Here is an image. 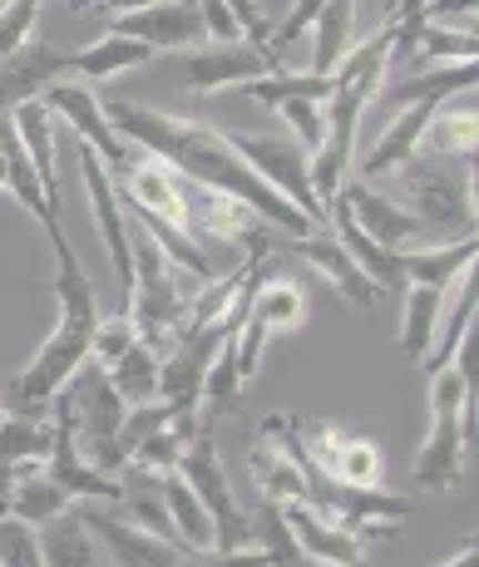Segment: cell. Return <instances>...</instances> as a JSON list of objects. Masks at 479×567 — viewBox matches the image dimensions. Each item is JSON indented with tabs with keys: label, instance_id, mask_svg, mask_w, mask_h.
<instances>
[{
	"label": "cell",
	"instance_id": "1",
	"mask_svg": "<svg viewBox=\"0 0 479 567\" xmlns=\"http://www.w3.org/2000/svg\"><path fill=\"white\" fill-rule=\"evenodd\" d=\"M104 118L119 128V138L139 148V154L159 158L169 173L179 178H193V183H208V188L227 193V198L247 203L267 227H282L287 237H307L317 227L297 213L277 188H267L243 158L227 148V138L217 134L213 124L203 118H183V114H163V109H144L134 100H109L104 104Z\"/></svg>",
	"mask_w": 479,
	"mask_h": 567
},
{
	"label": "cell",
	"instance_id": "2",
	"mask_svg": "<svg viewBox=\"0 0 479 567\" xmlns=\"http://www.w3.org/2000/svg\"><path fill=\"white\" fill-rule=\"evenodd\" d=\"M54 297H60V321H54L45 346L35 351V361L20 370L16 385H10L16 405L35 410V414H45L50 400L70 385L74 370L90 361L94 326H100V297H94V287H90V277H84L80 261H74V267H60V277H54Z\"/></svg>",
	"mask_w": 479,
	"mask_h": 567
},
{
	"label": "cell",
	"instance_id": "3",
	"mask_svg": "<svg viewBox=\"0 0 479 567\" xmlns=\"http://www.w3.org/2000/svg\"><path fill=\"white\" fill-rule=\"evenodd\" d=\"M129 247H134V287H129L124 316L134 321L139 341L163 361V355L183 341V321H188V301H193V291H198V281L183 287L179 267L149 243V233L129 237Z\"/></svg>",
	"mask_w": 479,
	"mask_h": 567
},
{
	"label": "cell",
	"instance_id": "4",
	"mask_svg": "<svg viewBox=\"0 0 479 567\" xmlns=\"http://www.w3.org/2000/svg\"><path fill=\"white\" fill-rule=\"evenodd\" d=\"M475 405V370L460 365H440L430 375V434L420 444L416 464H410V484L416 488H455L465 478V450H470V434H465V410Z\"/></svg>",
	"mask_w": 479,
	"mask_h": 567
},
{
	"label": "cell",
	"instance_id": "5",
	"mask_svg": "<svg viewBox=\"0 0 479 567\" xmlns=\"http://www.w3.org/2000/svg\"><path fill=\"white\" fill-rule=\"evenodd\" d=\"M390 188L410 217L426 227V237L435 247L440 243H460V237H475V168L465 173V188L450 168H430L426 158H410L406 168L390 173Z\"/></svg>",
	"mask_w": 479,
	"mask_h": 567
},
{
	"label": "cell",
	"instance_id": "6",
	"mask_svg": "<svg viewBox=\"0 0 479 567\" xmlns=\"http://www.w3.org/2000/svg\"><path fill=\"white\" fill-rule=\"evenodd\" d=\"M64 390H70V405H74V440H80L84 464L100 468V474H124L129 460H124V444H119V430H124L129 405L109 385L104 365L84 361Z\"/></svg>",
	"mask_w": 479,
	"mask_h": 567
},
{
	"label": "cell",
	"instance_id": "7",
	"mask_svg": "<svg viewBox=\"0 0 479 567\" xmlns=\"http://www.w3.org/2000/svg\"><path fill=\"white\" fill-rule=\"evenodd\" d=\"M217 134L227 138V148H233L267 188H277L282 198L297 207L317 233H332V217H326V207L317 203L312 178H307V148H302L297 138L292 134H243V128H217Z\"/></svg>",
	"mask_w": 479,
	"mask_h": 567
},
{
	"label": "cell",
	"instance_id": "8",
	"mask_svg": "<svg viewBox=\"0 0 479 567\" xmlns=\"http://www.w3.org/2000/svg\"><path fill=\"white\" fill-rule=\"evenodd\" d=\"M173 474H179L183 484L198 494V504L208 508V518H213V548L217 553H237V548H247V543H253V518L237 508L233 488H227V474H223V464H217L213 434H193V444L183 450V460H179Z\"/></svg>",
	"mask_w": 479,
	"mask_h": 567
},
{
	"label": "cell",
	"instance_id": "9",
	"mask_svg": "<svg viewBox=\"0 0 479 567\" xmlns=\"http://www.w3.org/2000/svg\"><path fill=\"white\" fill-rule=\"evenodd\" d=\"M74 158H80L84 193H90V207H94V227H100L104 257H109V267H114V281H119V311H124L129 307V287H134V247H129L124 207H119L114 178H109L104 158L94 154V148H84L80 138H74Z\"/></svg>",
	"mask_w": 479,
	"mask_h": 567
},
{
	"label": "cell",
	"instance_id": "10",
	"mask_svg": "<svg viewBox=\"0 0 479 567\" xmlns=\"http://www.w3.org/2000/svg\"><path fill=\"white\" fill-rule=\"evenodd\" d=\"M173 74H179L188 90L198 94H217V90H237V84H253L263 74H277L267 60L263 45L253 40H227V45H203V50H183L173 60Z\"/></svg>",
	"mask_w": 479,
	"mask_h": 567
},
{
	"label": "cell",
	"instance_id": "11",
	"mask_svg": "<svg viewBox=\"0 0 479 567\" xmlns=\"http://www.w3.org/2000/svg\"><path fill=\"white\" fill-rule=\"evenodd\" d=\"M50 109H54V118H70V128H74V138H80L84 148H94V154L104 158V168H109V178H119V173L129 168V163L139 158V148L129 144V138H119V128L104 118V104L94 100L84 84H64V80H54L45 94H40Z\"/></svg>",
	"mask_w": 479,
	"mask_h": 567
},
{
	"label": "cell",
	"instance_id": "12",
	"mask_svg": "<svg viewBox=\"0 0 479 567\" xmlns=\"http://www.w3.org/2000/svg\"><path fill=\"white\" fill-rule=\"evenodd\" d=\"M227 336H233V331H223V326H208V331L183 336V341L159 361V400H169V405L198 414L203 380H208V365H213V355L223 351Z\"/></svg>",
	"mask_w": 479,
	"mask_h": 567
},
{
	"label": "cell",
	"instance_id": "13",
	"mask_svg": "<svg viewBox=\"0 0 479 567\" xmlns=\"http://www.w3.org/2000/svg\"><path fill=\"white\" fill-rule=\"evenodd\" d=\"M80 518H84V528L94 533V543L109 553V563H114V567H183V563H188V553H183V548H173V543L154 538V533H144V528H134V523L114 518L104 504H84Z\"/></svg>",
	"mask_w": 479,
	"mask_h": 567
},
{
	"label": "cell",
	"instance_id": "14",
	"mask_svg": "<svg viewBox=\"0 0 479 567\" xmlns=\"http://www.w3.org/2000/svg\"><path fill=\"white\" fill-rule=\"evenodd\" d=\"M440 104H445V100H416V104L396 109L390 128L380 134V144H376L361 163H351V168H356L351 178H356V183H366V188H380V183H386L396 168H406V163L420 154V134H426L430 114H435Z\"/></svg>",
	"mask_w": 479,
	"mask_h": 567
},
{
	"label": "cell",
	"instance_id": "15",
	"mask_svg": "<svg viewBox=\"0 0 479 567\" xmlns=\"http://www.w3.org/2000/svg\"><path fill=\"white\" fill-rule=\"evenodd\" d=\"M336 198L346 203V213H351V223L361 227V233L371 237V243L390 247V252H400V247H410V243H430V237H426V227H420L416 217H410L400 203H390L380 188H366V183L346 178Z\"/></svg>",
	"mask_w": 479,
	"mask_h": 567
},
{
	"label": "cell",
	"instance_id": "16",
	"mask_svg": "<svg viewBox=\"0 0 479 567\" xmlns=\"http://www.w3.org/2000/svg\"><path fill=\"white\" fill-rule=\"evenodd\" d=\"M70 70V50L40 45V40H26L20 50L0 54V109H16L26 100H40L54 80H64Z\"/></svg>",
	"mask_w": 479,
	"mask_h": 567
},
{
	"label": "cell",
	"instance_id": "17",
	"mask_svg": "<svg viewBox=\"0 0 479 567\" xmlns=\"http://www.w3.org/2000/svg\"><path fill=\"white\" fill-rule=\"evenodd\" d=\"M109 35H129V40H144L163 50H179V45H193L203 35V20H198V0H154L144 10H129L109 25Z\"/></svg>",
	"mask_w": 479,
	"mask_h": 567
},
{
	"label": "cell",
	"instance_id": "18",
	"mask_svg": "<svg viewBox=\"0 0 479 567\" xmlns=\"http://www.w3.org/2000/svg\"><path fill=\"white\" fill-rule=\"evenodd\" d=\"M287 252H297L307 267H317L326 281L336 287V297H346L351 307H361V311H371L380 307V291L371 287V277H366L361 267L351 261V252H346L342 243H336L332 233H307V237H292L287 243Z\"/></svg>",
	"mask_w": 479,
	"mask_h": 567
},
{
	"label": "cell",
	"instance_id": "19",
	"mask_svg": "<svg viewBox=\"0 0 479 567\" xmlns=\"http://www.w3.org/2000/svg\"><path fill=\"white\" fill-rule=\"evenodd\" d=\"M287 518L297 548L307 553L317 567H366V543L356 533H342L336 523H326L312 504H277Z\"/></svg>",
	"mask_w": 479,
	"mask_h": 567
},
{
	"label": "cell",
	"instance_id": "20",
	"mask_svg": "<svg viewBox=\"0 0 479 567\" xmlns=\"http://www.w3.org/2000/svg\"><path fill=\"white\" fill-rule=\"evenodd\" d=\"M10 124H16V138H20V148H26L45 198L60 207V168H54V138H60V128H54V109L45 100H26L10 109Z\"/></svg>",
	"mask_w": 479,
	"mask_h": 567
},
{
	"label": "cell",
	"instance_id": "21",
	"mask_svg": "<svg viewBox=\"0 0 479 567\" xmlns=\"http://www.w3.org/2000/svg\"><path fill=\"white\" fill-rule=\"evenodd\" d=\"M50 414V410H45ZM35 410H0V468L16 478H26L35 464L50 460V440H54V424Z\"/></svg>",
	"mask_w": 479,
	"mask_h": 567
},
{
	"label": "cell",
	"instance_id": "22",
	"mask_svg": "<svg viewBox=\"0 0 479 567\" xmlns=\"http://www.w3.org/2000/svg\"><path fill=\"white\" fill-rule=\"evenodd\" d=\"M475 257H479L475 237L440 243V247H400V252H396L406 287H435V291H450L455 277H460L465 267H475Z\"/></svg>",
	"mask_w": 479,
	"mask_h": 567
},
{
	"label": "cell",
	"instance_id": "23",
	"mask_svg": "<svg viewBox=\"0 0 479 567\" xmlns=\"http://www.w3.org/2000/svg\"><path fill=\"white\" fill-rule=\"evenodd\" d=\"M475 90L465 94H450L445 109H435L426 134H420V148L426 154H440V158H465L475 163Z\"/></svg>",
	"mask_w": 479,
	"mask_h": 567
},
{
	"label": "cell",
	"instance_id": "24",
	"mask_svg": "<svg viewBox=\"0 0 479 567\" xmlns=\"http://www.w3.org/2000/svg\"><path fill=\"white\" fill-rule=\"evenodd\" d=\"M356 6L361 0H326L317 10V25H312V70L332 80V70L346 60V50L356 45Z\"/></svg>",
	"mask_w": 479,
	"mask_h": 567
},
{
	"label": "cell",
	"instance_id": "25",
	"mask_svg": "<svg viewBox=\"0 0 479 567\" xmlns=\"http://www.w3.org/2000/svg\"><path fill=\"white\" fill-rule=\"evenodd\" d=\"M40 558L45 567H109L94 533L84 528L80 508H64L60 518L45 523V538H40Z\"/></svg>",
	"mask_w": 479,
	"mask_h": 567
},
{
	"label": "cell",
	"instance_id": "26",
	"mask_svg": "<svg viewBox=\"0 0 479 567\" xmlns=\"http://www.w3.org/2000/svg\"><path fill=\"white\" fill-rule=\"evenodd\" d=\"M159 50L144 45V40H129V35H104L84 50H70V70L84 74V80H114L124 70H139V64H154Z\"/></svg>",
	"mask_w": 479,
	"mask_h": 567
},
{
	"label": "cell",
	"instance_id": "27",
	"mask_svg": "<svg viewBox=\"0 0 479 567\" xmlns=\"http://www.w3.org/2000/svg\"><path fill=\"white\" fill-rule=\"evenodd\" d=\"M154 484L163 494V508H169L173 528H179L183 553H208L213 548V518H208V508L198 504V494H193L179 474H159Z\"/></svg>",
	"mask_w": 479,
	"mask_h": 567
},
{
	"label": "cell",
	"instance_id": "28",
	"mask_svg": "<svg viewBox=\"0 0 479 567\" xmlns=\"http://www.w3.org/2000/svg\"><path fill=\"white\" fill-rule=\"evenodd\" d=\"M253 478H257V488H263L267 504H307L312 498V484L297 468V460H292L287 450H277V444H267V440L253 450Z\"/></svg>",
	"mask_w": 479,
	"mask_h": 567
},
{
	"label": "cell",
	"instance_id": "29",
	"mask_svg": "<svg viewBox=\"0 0 479 567\" xmlns=\"http://www.w3.org/2000/svg\"><path fill=\"white\" fill-rule=\"evenodd\" d=\"M193 434H198V414H179V420L159 424L154 434H144V440L129 450V468H144V474H173L183 460V450L193 444Z\"/></svg>",
	"mask_w": 479,
	"mask_h": 567
},
{
	"label": "cell",
	"instance_id": "30",
	"mask_svg": "<svg viewBox=\"0 0 479 567\" xmlns=\"http://www.w3.org/2000/svg\"><path fill=\"white\" fill-rule=\"evenodd\" d=\"M450 291L435 287H406V321H400V351H406L410 365L426 361V351L435 346V331H440V307Z\"/></svg>",
	"mask_w": 479,
	"mask_h": 567
},
{
	"label": "cell",
	"instance_id": "31",
	"mask_svg": "<svg viewBox=\"0 0 479 567\" xmlns=\"http://www.w3.org/2000/svg\"><path fill=\"white\" fill-rule=\"evenodd\" d=\"M109 385L119 390V400H124L129 410L134 405H149V400H159V355L149 351L144 341H134L124 355H119L114 365L104 370Z\"/></svg>",
	"mask_w": 479,
	"mask_h": 567
},
{
	"label": "cell",
	"instance_id": "32",
	"mask_svg": "<svg viewBox=\"0 0 479 567\" xmlns=\"http://www.w3.org/2000/svg\"><path fill=\"white\" fill-rule=\"evenodd\" d=\"M64 508H74V498L64 494L54 478H30L26 474V478H16V484H10V494H6V514L20 518V523H30V528H35V523L60 518Z\"/></svg>",
	"mask_w": 479,
	"mask_h": 567
},
{
	"label": "cell",
	"instance_id": "33",
	"mask_svg": "<svg viewBox=\"0 0 479 567\" xmlns=\"http://www.w3.org/2000/svg\"><path fill=\"white\" fill-rule=\"evenodd\" d=\"M247 311H253L267 331H292V326L307 321V291H302L297 281H267Z\"/></svg>",
	"mask_w": 479,
	"mask_h": 567
},
{
	"label": "cell",
	"instance_id": "34",
	"mask_svg": "<svg viewBox=\"0 0 479 567\" xmlns=\"http://www.w3.org/2000/svg\"><path fill=\"white\" fill-rule=\"evenodd\" d=\"M416 64L426 60H445V64H465V60H479V35L475 30H450V25H435L426 20L416 35V54H410Z\"/></svg>",
	"mask_w": 479,
	"mask_h": 567
},
{
	"label": "cell",
	"instance_id": "35",
	"mask_svg": "<svg viewBox=\"0 0 479 567\" xmlns=\"http://www.w3.org/2000/svg\"><path fill=\"white\" fill-rule=\"evenodd\" d=\"M257 538H263V553H267V567H317L307 558V553L297 548V538H292L287 518H282L277 504H267L263 498V514H257Z\"/></svg>",
	"mask_w": 479,
	"mask_h": 567
},
{
	"label": "cell",
	"instance_id": "36",
	"mask_svg": "<svg viewBox=\"0 0 479 567\" xmlns=\"http://www.w3.org/2000/svg\"><path fill=\"white\" fill-rule=\"evenodd\" d=\"M326 6V0H292V10H287V16H282L277 20V25H272V35H267V60H272V70H287V64H282V60H287V50L292 45H302V40H307V30L312 25H317V10Z\"/></svg>",
	"mask_w": 479,
	"mask_h": 567
},
{
	"label": "cell",
	"instance_id": "37",
	"mask_svg": "<svg viewBox=\"0 0 479 567\" xmlns=\"http://www.w3.org/2000/svg\"><path fill=\"white\" fill-rule=\"evenodd\" d=\"M272 109L287 118L292 138H297L307 154H317L322 138H326V104H317V100H282V104H272Z\"/></svg>",
	"mask_w": 479,
	"mask_h": 567
},
{
	"label": "cell",
	"instance_id": "38",
	"mask_svg": "<svg viewBox=\"0 0 479 567\" xmlns=\"http://www.w3.org/2000/svg\"><path fill=\"white\" fill-rule=\"evenodd\" d=\"M0 567H45L35 528L10 514H0Z\"/></svg>",
	"mask_w": 479,
	"mask_h": 567
},
{
	"label": "cell",
	"instance_id": "39",
	"mask_svg": "<svg viewBox=\"0 0 479 567\" xmlns=\"http://www.w3.org/2000/svg\"><path fill=\"white\" fill-rule=\"evenodd\" d=\"M376 478H380V450L371 440H346L342 444V460H336V484L371 488Z\"/></svg>",
	"mask_w": 479,
	"mask_h": 567
},
{
	"label": "cell",
	"instance_id": "40",
	"mask_svg": "<svg viewBox=\"0 0 479 567\" xmlns=\"http://www.w3.org/2000/svg\"><path fill=\"white\" fill-rule=\"evenodd\" d=\"M134 341H139V336H134V321H129L124 311H119V316H100V326H94V346H90V361L109 370Z\"/></svg>",
	"mask_w": 479,
	"mask_h": 567
},
{
	"label": "cell",
	"instance_id": "41",
	"mask_svg": "<svg viewBox=\"0 0 479 567\" xmlns=\"http://www.w3.org/2000/svg\"><path fill=\"white\" fill-rule=\"evenodd\" d=\"M40 16V0H0V54L20 50Z\"/></svg>",
	"mask_w": 479,
	"mask_h": 567
},
{
	"label": "cell",
	"instance_id": "42",
	"mask_svg": "<svg viewBox=\"0 0 479 567\" xmlns=\"http://www.w3.org/2000/svg\"><path fill=\"white\" fill-rule=\"evenodd\" d=\"M237 390H243V380H237V365H233V336L223 341V351L213 355L208 365V380H203V400H213V405H233Z\"/></svg>",
	"mask_w": 479,
	"mask_h": 567
},
{
	"label": "cell",
	"instance_id": "43",
	"mask_svg": "<svg viewBox=\"0 0 479 567\" xmlns=\"http://www.w3.org/2000/svg\"><path fill=\"white\" fill-rule=\"evenodd\" d=\"M198 20H203V35H208L213 45L243 40V30H237V16L227 10V0H198Z\"/></svg>",
	"mask_w": 479,
	"mask_h": 567
},
{
	"label": "cell",
	"instance_id": "44",
	"mask_svg": "<svg viewBox=\"0 0 479 567\" xmlns=\"http://www.w3.org/2000/svg\"><path fill=\"white\" fill-rule=\"evenodd\" d=\"M183 567H267V553L263 548H237V553H217V548H208V553H188V563Z\"/></svg>",
	"mask_w": 479,
	"mask_h": 567
},
{
	"label": "cell",
	"instance_id": "45",
	"mask_svg": "<svg viewBox=\"0 0 479 567\" xmlns=\"http://www.w3.org/2000/svg\"><path fill=\"white\" fill-rule=\"evenodd\" d=\"M460 10H465V20H470V25H475V16H470V10H475V0H435V6H426V20H435V25H440V20L460 16Z\"/></svg>",
	"mask_w": 479,
	"mask_h": 567
},
{
	"label": "cell",
	"instance_id": "46",
	"mask_svg": "<svg viewBox=\"0 0 479 567\" xmlns=\"http://www.w3.org/2000/svg\"><path fill=\"white\" fill-rule=\"evenodd\" d=\"M144 6H154V0H70V10H119V16L144 10Z\"/></svg>",
	"mask_w": 479,
	"mask_h": 567
},
{
	"label": "cell",
	"instance_id": "47",
	"mask_svg": "<svg viewBox=\"0 0 479 567\" xmlns=\"http://www.w3.org/2000/svg\"><path fill=\"white\" fill-rule=\"evenodd\" d=\"M440 567H479V548H475V538H465V548L455 553V558H445Z\"/></svg>",
	"mask_w": 479,
	"mask_h": 567
},
{
	"label": "cell",
	"instance_id": "48",
	"mask_svg": "<svg viewBox=\"0 0 479 567\" xmlns=\"http://www.w3.org/2000/svg\"><path fill=\"white\" fill-rule=\"evenodd\" d=\"M0 188H6V154H0Z\"/></svg>",
	"mask_w": 479,
	"mask_h": 567
}]
</instances>
